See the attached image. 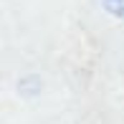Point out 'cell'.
<instances>
[{"label":"cell","mask_w":124,"mask_h":124,"mask_svg":"<svg viewBox=\"0 0 124 124\" xmlns=\"http://www.w3.org/2000/svg\"><path fill=\"white\" fill-rule=\"evenodd\" d=\"M104 10L116 20H124V0H101Z\"/></svg>","instance_id":"1"}]
</instances>
